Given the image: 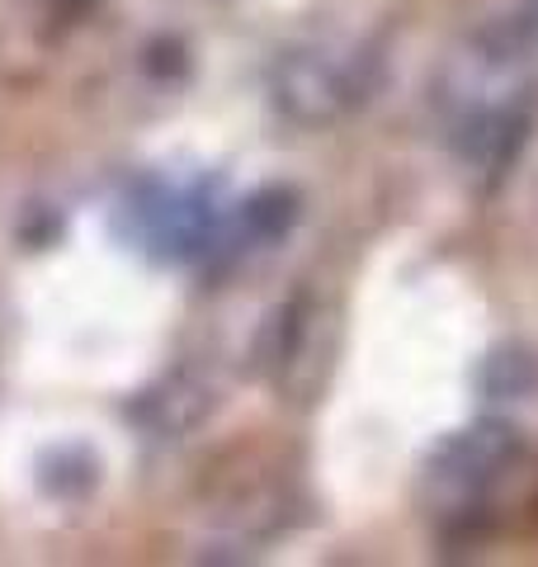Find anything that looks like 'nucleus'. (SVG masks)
I'll list each match as a JSON object with an SVG mask.
<instances>
[{
    "label": "nucleus",
    "mask_w": 538,
    "mask_h": 567,
    "mask_svg": "<svg viewBox=\"0 0 538 567\" xmlns=\"http://www.w3.org/2000/svg\"><path fill=\"white\" fill-rule=\"evenodd\" d=\"M482 388H487V398H525L538 388V360L519 346L496 350L492 360L482 364Z\"/></svg>",
    "instance_id": "7"
},
{
    "label": "nucleus",
    "mask_w": 538,
    "mask_h": 567,
    "mask_svg": "<svg viewBox=\"0 0 538 567\" xmlns=\"http://www.w3.org/2000/svg\"><path fill=\"white\" fill-rule=\"evenodd\" d=\"M383 62L373 52H350V58H331V52H289L279 58L275 76H269V95L283 118L302 123V128H321L364 104L369 91L379 85Z\"/></svg>",
    "instance_id": "1"
},
{
    "label": "nucleus",
    "mask_w": 538,
    "mask_h": 567,
    "mask_svg": "<svg viewBox=\"0 0 538 567\" xmlns=\"http://www.w3.org/2000/svg\"><path fill=\"white\" fill-rule=\"evenodd\" d=\"M298 223V194L283 185H269L260 194H250L241 208V227L250 241H279L289 237V227Z\"/></svg>",
    "instance_id": "6"
},
{
    "label": "nucleus",
    "mask_w": 538,
    "mask_h": 567,
    "mask_svg": "<svg viewBox=\"0 0 538 567\" xmlns=\"http://www.w3.org/2000/svg\"><path fill=\"white\" fill-rule=\"evenodd\" d=\"M39 483H43L48 496L76 502V496H85L90 487L100 483V458L90 454L85 445H62L39 464Z\"/></svg>",
    "instance_id": "4"
},
{
    "label": "nucleus",
    "mask_w": 538,
    "mask_h": 567,
    "mask_svg": "<svg viewBox=\"0 0 538 567\" xmlns=\"http://www.w3.org/2000/svg\"><path fill=\"white\" fill-rule=\"evenodd\" d=\"M308 303L302 298H289V303H279L275 312H269V322L260 331V341H256V369L260 374H269V369H283L298 354L302 346V331H308Z\"/></svg>",
    "instance_id": "5"
},
{
    "label": "nucleus",
    "mask_w": 538,
    "mask_h": 567,
    "mask_svg": "<svg viewBox=\"0 0 538 567\" xmlns=\"http://www.w3.org/2000/svg\"><path fill=\"white\" fill-rule=\"evenodd\" d=\"M208 412H213V388L199 374H189V369L161 379L152 393L137 402V416L147 421V431L166 435V440H179V435L199 431V425L208 421Z\"/></svg>",
    "instance_id": "3"
},
{
    "label": "nucleus",
    "mask_w": 538,
    "mask_h": 567,
    "mask_svg": "<svg viewBox=\"0 0 538 567\" xmlns=\"http://www.w3.org/2000/svg\"><path fill=\"white\" fill-rule=\"evenodd\" d=\"M519 450H525V440H519V431L510 421H477L468 431L444 440L435 450V458H430V473L448 487L477 492V487L496 483V477L519 458Z\"/></svg>",
    "instance_id": "2"
}]
</instances>
